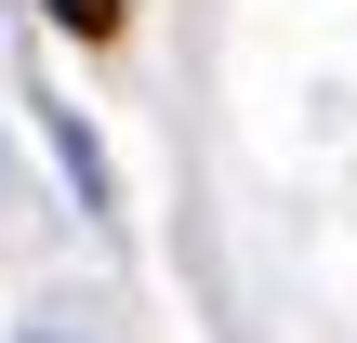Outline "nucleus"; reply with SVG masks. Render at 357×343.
<instances>
[{"label": "nucleus", "mask_w": 357, "mask_h": 343, "mask_svg": "<svg viewBox=\"0 0 357 343\" xmlns=\"http://www.w3.org/2000/svg\"><path fill=\"white\" fill-rule=\"evenodd\" d=\"M26 343H79V330H26Z\"/></svg>", "instance_id": "nucleus-3"}, {"label": "nucleus", "mask_w": 357, "mask_h": 343, "mask_svg": "<svg viewBox=\"0 0 357 343\" xmlns=\"http://www.w3.org/2000/svg\"><path fill=\"white\" fill-rule=\"evenodd\" d=\"M40 13H53L66 40H119V26H132V0H40Z\"/></svg>", "instance_id": "nucleus-2"}, {"label": "nucleus", "mask_w": 357, "mask_h": 343, "mask_svg": "<svg viewBox=\"0 0 357 343\" xmlns=\"http://www.w3.org/2000/svg\"><path fill=\"white\" fill-rule=\"evenodd\" d=\"M53 159H66V172H79V198L106 212V159H93V132H79V106H53Z\"/></svg>", "instance_id": "nucleus-1"}]
</instances>
